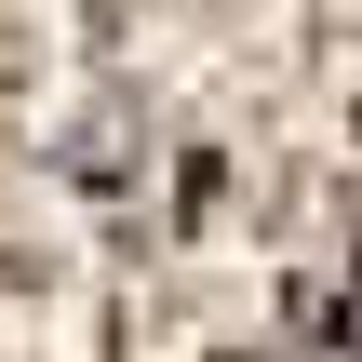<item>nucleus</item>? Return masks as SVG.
Listing matches in <instances>:
<instances>
[{
	"mask_svg": "<svg viewBox=\"0 0 362 362\" xmlns=\"http://www.w3.org/2000/svg\"><path fill=\"white\" fill-rule=\"evenodd\" d=\"M309 362H362V269H349V296L322 309V336H309Z\"/></svg>",
	"mask_w": 362,
	"mask_h": 362,
	"instance_id": "obj_1",
	"label": "nucleus"
}]
</instances>
